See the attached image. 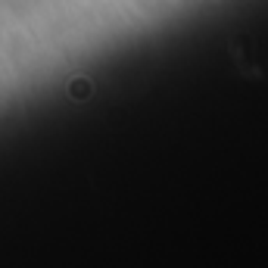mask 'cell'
I'll list each match as a JSON object with an SVG mask.
<instances>
[{"label":"cell","mask_w":268,"mask_h":268,"mask_svg":"<svg viewBox=\"0 0 268 268\" xmlns=\"http://www.w3.org/2000/svg\"><path fill=\"white\" fill-rule=\"evenodd\" d=\"M72 94H75V97H87V94H91V84H87V78H75V87H72Z\"/></svg>","instance_id":"obj_1"}]
</instances>
